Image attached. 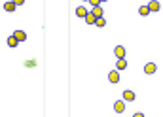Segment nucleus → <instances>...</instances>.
<instances>
[{
    "label": "nucleus",
    "instance_id": "f257e3e1",
    "mask_svg": "<svg viewBox=\"0 0 163 117\" xmlns=\"http://www.w3.org/2000/svg\"><path fill=\"white\" fill-rule=\"evenodd\" d=\"M156 70H157V64H156V62H146V64H144V74H148V76L156 74Z\"/></svg>",
    "mask_w": 163,
    "mask_h": 117
},
{
    "label": "nucleus",
    "instance_id": "f03ea898",
    "mask_svg": "<svg viewBox=\"0 0 163 117\" xmlns=\"http://www.w3.org/2000/svg\"><path fill=\"white\" fill-rule=\"evenodd\" d=\"M114 55H116L118 59H125L127 51H125V47H123V46H116V47H114Z\"/></svg>",
    "mask_w": 163,
    "mask_h": 117
},
{
    "label": "nucleus",
    "instance_id": "7ed1b4c3",
    "mask_svg": "<svg viewBox=\"0 0 163 117\" xmlns=\"http://www.w3.org/2000/svg\"><path fill=\"white\" fill-rule=\"evenodd\" d=\"M114 110H116V113H123L125 112V100H116L114 102Z\"/></svg>",
    "mask_w": 163,
    "mask_h": 117
},
{
    "label": "nucleus",
    "instance_id": "20e7f679",
    "mask_svg": "<svg viewBox=\"0 0 163 117\" xmlns=\"http://www.w3.org/2000/svg\"><path fill=\"white\" fill-rule=\"evenodd\" d=\"M108 81H110V83H118L119 81V72L118 70H112L110 74H108Z\"/></svg>",
    "mask_w": 163,
    "mask_h": 117
},
{
    "label": "nucleus",
    "instance_id": "39448f33",
    "mask_svg": "<svg viewBox=\"0 0 163 117\" xmlns=\"http://www.w3.org/2000/svg\"><path fill=\"white\" fill-rule=\"evenodd\" d=\"M148 9H150V12H159V9H161V4L157 2V0H150Z\"/></svg>",
    "mask_w": 163,
    "mask_h": 117
},
{
    "label": "nucleus",
    "instance_id": "423d86ee",
    "mask_svg": "<svg viewBox=\"0 0 163 117\" xmlns=\"http://www.w3.org/2000/svg\"><path fill=\"white\" fill-rule=\"evenodd\" d=\"M127 68V59H118V62H116V70L118 72H122V70H125Z\"/></svg>",
    "mask_w": 163,
    "mask_h": 117
},
{
    "label": "nucleus",
    "instance_id": "0eeeda50",
    "mask_svg": "<svg viewBox=\"0 0 163 117\" xmlns=\"http://www.w3.org/2000/svg\"><path fill=\"white\" fill-rule=\"evenodd\" d=\"M14 36H15V40L19 42V44H21V42H25V40H27V34H25V30H15V32H14Z\"/></svg>",
    "mask_w": 163,
    "mask_h": 117
},
{
    "label": "nucleus",
    "instance_id": "6e6552de",
    "mask_svg": "<svg viewBox=\"0 0 163 117\" xmlns=\"http://www.w3.org/2000/svg\"><path fill=\"white\" fill-rule=\"evenodd\" d=\"M123 100H125V102H133V100H135V93L129 91V89H125V91H123Z\"/></svg>",
    "mask_w": 163,
    "mask_h": 117
},
{
    "label": "nucleus",
    "instance_id": "1a4fd4ad",
    "mask_svg": "<svg viewBox=\"0 0 163 117\" xmlns=\"http://www.w3.org/2000/svg\"><path fill=\"white\" fill-rule=\"evenodd\" d=\"M15 8H17V6H15V4L12 2V0H8V2H4V9H6L8 13H12V12H15Z\"/></svg>",
    "mask_w": 163,
    "mask_h": 117
},
{
    "label": "nucleus",
    "instance_id": "9d476101",
    "mask_svg": "<svg viewBox=\"0 0 163 117\" xmlns=\"http://www.w3.org/2000/svg\"><path fill=\"white\" fill-rule=\"evenodd\" d=\"M83 19H85V23H87V25H95V21H97V17L91 12H87V15H85Z\"/></svg>",
    "mask_w": 163,
    "mask_h": 117
},
{
    "label": "nucleus",
    "instance_id": "9b49d317",
    "mask_svg": "<svg viewBox=\"0 0 163 117\" xmlns=\"http://www.w3.org/2000/svg\"><path fill=\"white\" fill-rule=\"evenodd\" d=\"M91 13H93L95 17H103V13H104V12H103V8H101V6H93Z\"/></svg>",
    "mask_w": 163,
    "mask_h": 117
},
{
    "label": "nucleus",
    "instance_id": "f8f14e48",
    "mask_svg": "<svg viewBox=\"0 0 163 117\" xmlns=\"http://www.w3.org/2000/svg\"><path fill=\"white\" fill-rule=\"evenodd\" d=\"M76 15H78V17H85V15H87V9H85L83 6H78V8H76Z\"/></svg>",
    "mask_w": 163,
    "mask_h": 117
},
{
    "label": "nucleus",
    "instance_id": "ddd939ff",
    "mask_svg": "<svg viewBox=\"0 0 163 117\" xmlns=\"http://www.w3.org/2000/svg\"><path fill=\"white\" fill-rule=\"evenodd\" d=\"M8 46H10V47H17V46H19V42L15 40V36H14V34L8 38Z\"/></svg>",
    "mask_w": 163,
    "mask_h": 117
},
{
    "label": "nucleus",
    "instance_id": "4468645a",
    "mask_svg": "<svg viewBox=\"0 0 163 117\" xmlns=\"http://www.w3.org/2000/svg\"><path fill=\"white\" fill-rule=\"evenodd\" d=\"M138 13L142 15V17H146V15L150 13V9H148V6H140V8H138Z\"/></svg>",
    "mask_w": 163,
    "mask_h": 117
},
{
    "label": "nucleus",
    "instance_id": "2eb2a0df",
    "mask_svg": "<svg viewBox=\"0 0 163 117\" xmlns=\"http://www.w3.org/2000/svg\"><path fill=\"white\" fill-rule=\"evenodd\" d=\"M95 25L99 27V28H103V27H106V21H104V17H97V21H95Z\"/></svg>",
    "mask_w": 163,
    "mask_h": 117
},
{
    "label": "nucleus",
    "instance_id": "dca6fc26",
    "mask_svg": "<svg viewBox=\"0 0 163 117\" xmlns=\"http://www.w3.org/2000/svg\"><path fill=\"white\" fill-rule=\"evenodd\" d=\"M91 6H101V0H87Z\"/></svg>",
    "mask_w": 163,
    "mask_h": 117
},
{
    "label": "nucleus",
    "instance_id": "f3484780",
    "mask_svg": "<svg viewBox=\"0 0 163 117\" xmlns=\"http://www.w3.org/2000/svg\"><path fill=\"white\" fill-rule=\"evenodd\" d=\"M12 2H14L15 6H21V4H25V0H12Z\"/></svg>",
    "mask_w": 163,
    "mask_h": 117
},
{
    "label": "nucleus",
    "instance_id": "a211bd4d",
    "mask_svg": "<svg viewBox=\"0 0 163 117\" xmlns=\"http://www.w3.org/2000/svg\"><path fill=\"white\" fill-rule=\"evenodd\" d=\"M133 117H144V113H142V112H137V113H135Z\"/></svg>",
    "mask_w": 163,
    "mask_h": 117
},
{
    "label": "nucleus",
    "instance_id": "6ab92c4d",
    "mask_svg": "<svg viewBox=\"0 0 163 117\" xmlns=\"http://www.w3.org/2000/svg\"><path fill=\"white\" fill-rule=\"evenodd\" d=\"M101 2H106V0H101Z\"/></svg>",
    "mask_w": 163,
    "mask_h": 117
},
{
    "label": "nucleus",
    "instance_id": "aec40b11",
    "mask_svg": "<svg viewBox=\"0 0 163 117\" xmlns=\"http://www.w3.org/2000/svg\"><path fill=\"white\" fill-rule=\"evenodd\" d=\"M83 2H87V0H83Z\"/></svg>",
    "mask_w": 163,
    "mask_h": 117
}]
</instances>
